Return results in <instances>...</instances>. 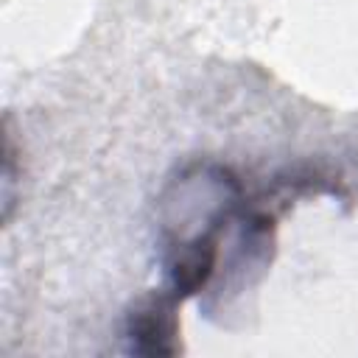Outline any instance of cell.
<instances>
[{
  "label": "cell",
  "mask_w": 358,
  "mask_h": 358,
  "mask_svg": "<svg viewBox=\"0 0 358 358\" xmlns=\"http://www.w3.org/2000/svg\"><path fill=\"white\" fill-rule=\"evenodd\" d=\"M215 266V241L213 235L207 238H199L193 246H187L176 266H173V285L179 294H193L199 285L207 282L210 271Z\"/></svg>",
  "instance_id": "obj_2"
},
{
  "label": "cell",
  "mask_w": 358,
  "mask_h": 358,
  "mask_svg": "<svg viewBox=\"0 0 358 358\" xmlns=\"http://www.w3.org/2000/svg\"><path fill=\"white\" fill-rule=\"evenodd\" d=\"M173 333H176V324H173L171 305L165 299H154L145 308L131 313L129 336H131V344L137 352H148V355L173 352L176 350Z\"/></svg>",
  "instance_id": "obj_1"
}]
</instances>
